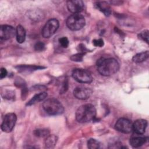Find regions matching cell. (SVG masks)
<instances>
[{
	"label": "cell",
	"instance_id": "6da1fadb",
	"mask_svg": "<svg viewBox=\"0 0 149 149\" xmlns=\"http://www.w3.org/2000/svg\"><path fill=\"white\" fill-rule=\"evenodd\" d=\"M97 70L102 76H108L116 73L119 69L118 61L112 58H101L97 62Z\"/></svg>",
	"mask_w": 149,
	"mask_h": 149
},
{
	"label": "cell",
	"instance_id": "7a4b0ae2",
	"mask_svg": "<svg viewBox=\"0 0 149 149\" xmlns=\"http://www.w3.org/2000/svg\"><path fill=\"white\" fill-rule=\"evenodd\" d=\"M96 116V109L94 105L86 104L79 107L76 112V119L80 123L94 120Z\"/></svg>",
	"mask_w": 149,
	"mask_h": 149
},
{
	"label": "cell",
	"instance_id": "3957f363",
	"mask_svg": "<svg viewBox=\"0 0 149 149\" xmlns=\"http://www.w3.org/2000/svg\"><path fill=\"white\" fill-rule=\"evenodd\" d=\"M42 108L45 112L49 115H59L64 112L62 104L54 98L45 100L42 104Z\"/></svg>",
	"mask_w": 149,
	"mask_h": 149
},
{
	"label": "cell",
	"instance_id": "277c9868",
	"mask_svg": "<svg viewBox=\"0 0 149 149\" xmlns=\"http://www.w3.org/2000/svg\"><path fill=\"white\" fill-rule=\"evenodd\" d=\"M86 21L84 16L80 13L72 14L66 20L68 27L73 31H77L81 29L85 25Z\"/></svg>",
	"mask_w": 149,
	"mask_h": 149
},
{
	"label": "cell",
	"instance_id": "5b68a950",
	"mask_svg": "<svg viewBox=\"0 0 149 149\" xmlns=\"http://www.w3.org/2000/svg\"><path fill=\"white\" fill-rule=\"evenodd\" d=\"M59 26V22L56 19H51L47 22L42 29V36L44 38H49L57 31Z\"/></svg>",
	"mask_w": 149,
	"mask_h": 149
},
{
	"label": "cell",
	"instance_id": "8992f818",
	"mask_svg": "<svg viewBox=\"0 0 149 149\" xmlns=\"http://www.w3.org/2000/svg\"><path fill=\"white\" fill-rule=\"evenodd\" d=\"M72 77L77 81L81 83H90L93 81L91 74L83 69H75L72 72Z\"/></svg>",
	"mask_w": 149,
	"mask_h": 149
},
{
	"label": "cell",
	"instance_id": "52a82bcc",
	"mask_svg": "<svg viewBox=\"0 0 149 149\" xmlns=\"http://www.w3.org/2000/svg\"><path fill=\"white\" fill-rule=\"evenodd\" d=\"M16 120L17 116L15 113L10 112L6 114L1 124L2 130L6 133L10 132L15 127Z\"/></svg>",
	"mask_w": 149,
	"mask_h": 149
},
{
	"label": "cell",
	"instance_id": "ba28073f",
	"mask_svg": "<svg viewBox=\"0 0 149 149\" xmlns=\"http://www.w3.org/2000/svg\"><path fill=\"white\" fill-rule=\"evenodd\" d=\"M133 123L130 120L126 118L119 119L115 125V129L121 133H129L132 130Z\"/></svg>",
	"mask_w": 149,
	"mask_h": 149
},
{
	"label": "cell",
	"instance_id": "9c48e42d",
	"mask_svg": "<svg viewBox=\"0 0 149 149\" xmlns=\"http://www.w3.org/2000/svg\"><path fill=\"white\" fill-rule=\"evenodd\" d=\"M16 34V29L9 25H1L0 27V38L7 40L14 37Z\"/></svg>",
	"mask_w": 149,
	"mask_h": 149
},
{
	"label": "cell",
	"instance_id": "30bf717a",
	"mask_svg": "<svg viewBox=\"0 0 149 149\" xmlns=\"http://www.w3.org/2000/svg\"><path fill=\"white\" fill-rule=\"evenodd\" d=\"M66 4L69 11L73 14L79 13L84 8V3L81 0L68 1Z\"/></svg>",
	"mask_w": 149,
	"mask_h": 149
},
{
	"label": "cell",
	"instance_id": "8fae6325",
	"mask_svg": "<svg viewBox=\"0 0 149 149\" xmlns=\"http://www.w3.org/2000/svg\"><path fill=\"white\" fill-rule=\"evenodd\" d=\"M92 90L84 87H77L73 90L74 96L79 100L88 99L91 95Z\"/></svg>",
	"mask_w": 149,
	"mask_h": 149
},
{
	"label": "cell",
	"instance_id": "7c38bea8",
	"mask_svg": "<svg viewBox=\"0 0 149 149\" xmlns=\"http://www.w3.org/2000/svg\"><path fill=\"white\" fill-rule=\"evenodd\" d=\"M147 126V121L143 119H139L133 123L132 129L137 134H143L144 133Z\"/></svg>",
	"mask_w": 149,
	"mask_h": 149
},
{
	"label": "cell",
	"instance_id": "4fadbf2b",
	"mask_svg": "<svg viewBox=\"0 0 149 149\" xmlns=\"http://www.w3.org/2000/svg\"><path fill=\"white\" fill-rule=\"evenodd\" d=\"M148 140V137L143 136H133L130 139L129 143L133 147H139L144 144Z\"/></svg>",
	"mask_w": 149,
	"mask_h": 149
},
{
	"label": "cell",
	"instance_id": "5bb4252c",
	"mask_svg": "<svg viewBox=\"0 0 149 149\" xmlns=\"http://www.w3.org/2000/svg\"><path fill=\"white\" fill-rule=\"evenodd\" d=\"M95 5L96 8L101 12H102L105 16H108L111 15V8L107 2H105V1L97 2L95 3Z\"/></svg>",
	"mask_w": 149,
	"mask_h": 149
},
{
	"label": "cell",
	"instance_id": "9a60e30c",
	"mask_svg": "<svg viewBox=\"0 0 149 149\" xmlns=\"http://www.w3.org/2000/svg\"><path fill=\"white\" fill-rule=\"evenodd\" d=\"M17 70L19 72H31L36 70L41 69L45 68L41 66H36V65H19L16 67Z\"/></svg>",
	"mask_w": 149,
	"mask_h": 149
},
{
	"label": "cell",
	"instance_id": "2e32d148",
	"mask_svg": "<svg viewBox=\"0 0 149 149\" xmlns=\"http://www.w3.org/2000/svg\"><path fill=\"white\" fill-rule=\"evenodd\" d=\"M47 97V93L46 92L43 91V92L37 94H36L34 97H33L26 104V105L30 106L36 103H38V102H40L44 100Z\"/></svg>",
	"mask_w": 149,
	"mask_h": 149
},
{
	"label": "cell",
	"instance_id": "e0dca14e",
	"mask_svg": "<svg viewBox=\"0 0 149 149\" xmlns=\"http://www.w3.org/2000/svg\"><path fill=\"white\" fill-rule=\"evenodd\" d=\"M16 29V40L19 43H23L26 39V30L21 25H18Z\"/></svg>",
	"mask_w": 149,
	"mask_h": 149
},
{
	"label": "cell",
	"instance_id": "ac0fdd59",
	"mask_svg": "<svg viewBox=\"0 0 149 149\" xmlns=\"http://www.w3.org/2000/svg\"><path fill=\"white\" fill-rule=\"evenodd\" d=\"M148 56L149 52L148 51H146L145 52L138 53L134 55L132 58V61L135 63H140L147 60L148 58Z\"/></svg>",
	"mask_w": 149,
	"mask_h": 149
},
{
	"label": "cell",
	"instance_id": "d6986e66",
	"mask_svg": "<svg viewBox=\"0 0 149 149\" xmlns=\"http://www.w3.org/2000/svg\"><path fill=\"white\" fill-rule=\"evenodd\" d=\"M58 140V137L54 134L48 135L45 140V146L47 148H52L55 147Z\"/></svg>",
	"mask_w": 149,
	"mask_h": 149
},
{
	"label": "cell",
	"instance_id": "ffe728a7",
	"mask_svg": "<svg viewBox=\"0 0 149 149\" xmlns=\"http://www.w3.org/2000/svg\"><path fill=\"white\" fill-rule=\"evenodd\" d=\"M34 134L38 137H46L49 134V132L46 129H38L34 131Z\"/></svg>",
	"mask_w": 149,
	"mask_h": 149
},
{
	"label": "cell",
	"instance_id": "44dd1931",
	"mask_svg": "<svg viewBox=\"0 0 149 149\" xmlns=\"http://www.w3.org/2000/svg\"><path fill=\"white\" fill-rule=\"evenodd\" d=\"M87 147L90 149L99 148L100 147V143L94 139H90L87 141Z\"/></svg>",
	"mask_w": 149,
	"mask_h": 149
},
{
	"label": "cell",
	"instance_id": "7402d4cb",
	"mask_svg": "<svg viewBox=\"0 0 149 149\" xmlns=\"http://www.w3.org/2000/svg\"><path fill=\"white\" fill-rule=\"evenodd\" d=\"M84 55V54L79 52V53H77V54L72 55L70 56V59L72 61H74V62H81L83 60Z\"/></svg>",
	"mask_w": 149,
	"mask_h": 149
},
{
	"label": "cell",
	"instance_id": "603a6c76",
	"mask_svg": "<svg viewBox=\"0 0 149 149\" xmlns=\"http://www.w3.org/2000/svg\"><path fill=\"white\" fill-rule=\"evenodd\" d=\"M139 38L142 39L143 41H146L147 43H148V30H145L141 31L139 34Z\"/></svg>",
	"mask_w": 149,
	"mask_h": 149
},
{
	"label": "cell",
	"instance_id": "cb8c5ba5",
	"mask_svg": "<svg viewBox=\"0 0 149 149\" xmlns=\"http://www.w3.org/2000/svg\"><path fill=\"white\" fill-rule=\"evenodd\" d=\"M59 42L63 48H67L69 45V40L66 37H62L59 38Z\"/></svg>",
	"mask_w": 149,
	"mask_h": 149
},
{
	"label": "cell",
	"instance_id": "d4e9b609",
	"mask_svg": "<svg viewBox=\"0 0 149 149\" xmlns=\"http://www.w3.org/2000/svg\"><path fill=\"white\" fill-rule=\"evenodd\" d=\"M44 48L45 44L41 41L36 43V44L34 45V49L37 51H42L44 49Z\"/></svg>",
	"mask_w": 149,
	"mask_h": 149
},
{
	"label": "cell",
	"instance_id": "484cf974",
	"mask_svg": "<svg viewBox=\"0 0 149 149\" xmlns=\"http://www.w3.org/2000/svg\"><path fill=\"white\" fill-rule=\"evenodd\" d=\"M93 43L94 44V46L95 47H101L104 45V42L102 39L101 38H99V39H95L93 41Z\"/></svg>",
	"mask_w": 149,
	"mask_h": 149
},
{
	"label": "cell",
	"instance_id": "4316f807",
	"mask_svg": "<svg viewBox=\"0 0 149 149\" xmlns=\"http://www.w3.org/2000/svg\"><path fill=\"white\" fill-rule=\"evenodd\" d=\"M68 80H65L62 84V88H61V90H60V93L61 94L65 93L68 90Z\"/></svg>",
	"mask_w": 149,
	"mask_h": 149
},
{
	"label": "cell",
	"instance_id": "83f0119b",
	"mask_svg": "<svg viewBox=\"0 0 149 149\" xmlns=\"http://www.w3.org/2000/svg\"><path fill=\"white\" fill-rule=\"evenodd\" d=\"M7 73H8V72H7V70L5 68H1V73H0L1 79H2L3 78L5 77L7 75Z\"/></svg>",
	"mask_w": 149,
	"mask_h": 149
},
{
	"label": "cell",
	"instance_id": "f1b7e54d",
	"mask_svg": "<svg viewBox=\"0 0 149 149\" xmlns=\"http://www.w3.org/2000/svg\"><path fill=\"white\" fill-rule=\"evenodd\" d=\"M78 47H79V51H80L81 53H83V54H85V53H86V52H87V48H86V47H85L84 45H83V44H80Z\"/></svg>",
	"mask_w": 149,
	"mask_h": 149
}]
</instances>
